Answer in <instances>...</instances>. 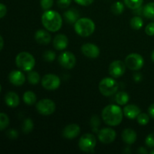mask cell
Listing matches in <instances>:
<instances>
[{
  "mask_svg": "<svg viewBox=\"0 0 154 154\" xmlns=\"http://www.w3.org/2000/svg\"><path fill=\"white\" fill-rule=\"evenodd\" d=\"M123 111L120 106L116 105H109L105 107L102 112L103 121L110 126H117L123 120Z\"/></svg>",
  "mask_w": 154,
  "mask_h": 154,
  "instance_id": "1",
  "label": "cell"
},
{
  "mask_svg": "<svg viewBox=\"0 0 154 154\" xmlns=\"http://www.w3.org/2000/svg\"><path fill=\"white\" fill-rule=\"evenodd\" d=\"M42 23L48 31L55 32L61 29L63 26V18L57 11L48 10L45 11L42 14Z\"/></svg>",
  "mask_w": 154,
  "mask_h": 154,
  "instance_id": "2",
  "label": "cell"
},
{
  "mask_svg": "<svg viewBox=\"0 0 154 154\" xmlns=\"http://www.w3.org/2000/svg\"><path fill=\"white\" fill-rule=\"evenodd\" d=\"M96 29V25L91 19L87 17L79 18L75 23V30L81 37L90 36Z\"/></svg>",
  "mask_w": 154,
  "mask_h": 154,
  "instance_id": "3",
  "label": "cell"
},
{
  "mask_svg": "<svg viewBox=\"0 0 154 154\" xmlns=\"http://www.w3.org/2000/svg\"><path fill=\"white\" fill-rule=\"evenodd\" d=\"M17 66L20 70L25 72H30L35 66V60L31 54L28 52H20L17 55L15 59Z\"/></svg>",
  "mask_w": 154,
  "mask_h": 154,
  "instance_id": "4",
  "label": "cell"
},
{
  "mask_svg": "<svg viewBox=\"0 0 154 154\" xmlns=\"http://www.w3.org/2000/svg\"><path fill=\"white\" fill-rule=\"evenodd\" d=\"M119 85L112 78H105L100 81L99 89L100 93L105 96H111L117 93Z\"/></svg>",
  "mask_w": 154,
  "mask_h": 154,
  "instance_id": "5",
  "label": "cell"
},
{
  "mask_svg": "<svg viewBox=\"0 0 154 154\" xmlns=\"http://www.w3.org/2000/svg\"><path fill=\"white\" fill-rule=\"evenodd\" d=\"M96 145V138L94 135L90 133H86L83 135L79 139L78 146L81 150L85 153H91L94 151Z\"/></svg>",
  "mask_w": 154,
  "mask_h": 154,
  "instance_id": "6",
  "label": "cell"
},
{
  "mask_svg": "<svg viewBox=\"0 0 154 154\" xmlns=\"http://www.w3.org/2000/svg\"><path fill=\"white\" fill-rule=\"evenodd\" d=\"M125 64L130 70L138 71L143 67L144 64V58L138 54H130L126 57Z\"/></svg>",
  "mask_w": 154,
  "mask_h": 154,
  "instance_id": "7",
  "label": "cell"
},
{
  "mask_svg": "<svg viewBox=\"0 0 154 154\" xmlns=\"http://www.w3.org/2000/svg\"><path fill=\"white\" fill-rule=\"evenodd\" d=\"M36 109L40 114L48 116L54 114L56 109V105L51 99H43L37 102Z\"/></svg>",
  "mask_w": 154,
  "mask_h": 154,
  "instance_id": "8",
  "label": "cell"
},
{
  "mask_svg": "<svg viewBox=\"0 0 154 154\" xmlns=\"http://www.w3.org/2000/svg\"><path fill=\"white\" fill-rule=\"evenodd\" d=\"M42 85L45 90H55L60 86V79L57 75L48 74L42 78Z\"/></svg>",
  "mask_w": 154,
  "mask_h": 154,
  "instance_id": "9",
  "label": "cell"
},
{
  "mask_svg": "<svg viewBox=\"0 0 154 154\" xmlns=\"http://www.w3.org/2000/svg\"><path fill=\"white\" fill-rule=\"evenodd\" d=\"M58 62L65 69H72L76 64V57L70 51H65L59 56Z\"/></svg>",
  "mask_w": 154,
  "mask_h": 154,
  "instance_id": "10",
  "label": "cell"
},
{
  "mask_svg": "<svg viewBox=\"0 0 154 154\" xmlns=\"http://www.w3.org/2000/svg\"><path fill=\"white\" fill-rule=\"evenodd\" d=\"M126 64L121 60L113 61L109 66V74L114 78L123 76L126 72Z\"/></svg>",
  "mask_w": 154,
  "mask_h": 154,
  "instance_id": "11",
  "label": "cell"
},
{
  "mask_svg": "<svg viewBox=\"0 0 154 154\" xmlns=\"http://www.w3.org/2000/svg\"><path fill=\"white\" fill-rule=\"evenodd\" d=\"M117 133L111 128H104L98 133V138L102 143L105 144H111L115 140Z\"/></svg>",
  "mask_w": 154,
  "mask_h": 154,
  "instance_id": "12",
  "label": "cell"
},
{
  "mask_svg": "<svg viewBox=\"0 0 154 154\" xmlns=\"http://www.w3.org/2000/svg\"><path fill=\"white\" fill-rule=\"evenodd\" d=\"M81 52L85 57L90 59H96L100 54V50L97 45L92 43H86L81 47Z\"/></svg>",
  "mask_w": 154,
  "mask_h": 154,
  "instance_id": "13",
  "label": "cell"
},
{
  "mask_svg": "<svg viewBox=\"0 0 154 154\" xmlns=\"http://www.w3.org/2000/svg\"><path fill=\"white\" fill-rule=\"evenodd\" d=\"M81 132V128L78 124L72 123L69 124L64 128L63 131V135L67 139H73L78 136Z\"/></svg>",
  "mask_w": 154,
  "mask_h": 154,
  "instance_id": "14",
  "label": "cell"
},
{
  "mask_svg": "<svg viewBox=\"0 0 154 154\" xmlns=\"http://www.w3.org/2000/svg\"><path fill=\"white\" fill-rule=\"evenodd\" d=\"M8 79L11 84L14 86H22L26 81V77L21 71L14 70L10 72Z\"/></svg>",
  "mask_w": 154,
  "mask_h": 154,
  "instance_id": "15",
  "label": "cell"
},
{
  "mask_svg": "<svg viewBox=\"0 0 154 154\" xmlns=\"http://www.w3.org/2000/svg\"><path fill=\"white\" fill-rule=\"evenodd\" d=\"M53 45H54V48L57 51H63L68 47L69 39L66 35L58 34L54 37Z\"/></svg>",
  "mask_w": 154,
  "mask_h": 154,
  "instance_id": "16",
  "label": "cell"
},
{
  "mask_svg": "<svg viewBox=\"0 0 154 154\" xmlns=\"http://www.w3.org/2000/svg\"><path fill=\"white\" fill-rule=\"evenodd\" d=\"M123 114L126 118L129 120H134L137 118L138 114L141 113V109L135 105H128L123 108Z\"/></svg>",
  "mask_w": 154,
  "mask_h": 154,
  "instance_id": "17",
  "label": "cell"
},
{
  "mask_svg": "<svg viewBox=\"0 0 154 154\" xmlns=\"http://www.w3.org/2000/svg\"><path fill=\"white\" fill-rule=\"evenodd\" d=\"M35 39L40 45H48L51 41V35L48 31L39 29L35 34Z\"/></svg>",
  "mask_w": 154,
  "mask_h": 154,
  "instance_id": "18",
  "label": "cell"
},
{
  "mask_svg": "<svg viewBox=\"0 0 154 154\" xmlns=\"http://www.w3.org/2000/svg\"><path fill=\"white\" fill-rule=\"evenodd\" d=\"M122 139L126 144H133L137 140V134L133 129H126L122 132Z\"/></svg>",
  "mask_w": 154,
  "mask_h": 154,
  "instance_id": "19",
  "label": "cell"
},
{
  "mask_svg": "<svg viewBox=\"0 0 154 154\" xmlns=\"http://www.w3.org/2000/svg\"><path fill=\"white\" fill-rule=\"evenodd\" d=\"M5 102L10 108H16L20 104V98L14 92H8L5 96Z\"/></svg>",
  "mask_w": 154,
  "mask_h": 154,
  "instance_id": "20",
  "label": "cell"
},
{
  "mask_svg": "<svg viewBox=\"0 0 154 154\" xmlns=\"http://www.w3.org/2000/svg\"><path fill=\"white\" fill-rule=\"evenodd\" d=\"M64 19L69 24H73L78 21V20L79 19L80 14L76 9L72 8L67 10L66 12H64Z\"/></svg>",
  "mask_w": 154,
  "mask_h": 154,
  "instance_id": "21",
  "label": "cell"
},
{
  "mask_svg": "<svg viewBox=\"0 0 154 154\" xmlns=\"http://www.w3.org/2000/svg\"><path fill=\"white\" fill-rule=\"evenodd\" d=\"M115 101L119 105H126L129 101V94L124 91L118 92L115 96Z\"/></svg>",
  "mask_w": 154,
  "mask_h": 154,
  "instance_id": "22",
  "label": "cell"
},
{
  "mask_svg": "<svg viewBox=\"0 0 154 154\" xmlns=\"http://www.w3.org/2000/svg\"><path fill=\"white\" fill-rule=\"evenodd\" d=\"M23 102L28 105H33L35 104L37 97L34 92L32 91H26L24 93L23 96Z\"/></svg>",
  "mask_w": 154,
  "mask_h": 154,
  "instance_id": "23",
  "label": "cell"
},
{
  "mask_svg": "<svg viewBox=\"0 0 154 154\" xmlns=\"http://www.w3.org/2000/svg\"><path fill=\"white\" fill-rule=\"evenodd\" d=\"M143 15L148 19H153L154 18V2L147 3L143 8Z\"/></svg>",
  "mask_w": 154,
  "mask_h": 154,
  "instance_id": "24",
  "label": "cell"
},
{
  "mask_svg": "<svg viewBox=\"0 0 154 154\" xmlns=\"http://www.w3.org/2000/svg\"><path fill=\"white\" fill-rule=\"evenodd\" d=\"M144 25V22L141 17L135 16L131 19L130 20V26L133 29L139 30L141 29Z\"/></svg>",
  "mask_w": 154,
  "mask_h": 154,
  "instance_id": "25",
  "label": "cell"
},
{
  "mask_svg": "<svg viewBox=\"0 0 154 154\" xmlns=\"http://www.w3.org/2000/svg\"><path fill=\"white\" fill-rule=\"evenodd\" d=\"M27 80H28L29 83L32 85H35L38 84L41 81L40 75L37 72L35 71H30L27 75Z\"/></svg>",
  "mask_w": 154,
  "mask_h": 154,
  "instance_id": "26",
  "label": "cell"
},
{
  "mask_svg": "<svg viewBox=\"0 0 154 154\" xmlns=\"http://www.w3.org/2000/svg\"><path fill=\"white\" fill-rule=\"evenodd\" d=\"M124 4L127 6L129 8L132 10H135L138 8L141 7L144 0H123Z\"/></svg>",
  "mask_w": 154,
  "mask_h": 154,
  "instance_id": "27",
  "label": "cell"
},
{
  "mask_svg": "<svg viewBox=\"0 0 154 154\" xmlns=\"http://www.w3.org/2000/svg\"><path fill=\"white\" fill-rule=\"evenodd\" d=\"M111 11L115 15L121 14L124 11V5L121 2H115L111 7Z\"/></svg>",
  "mask_w": 154,
  "mask_h": 154,
  "instance_id": "28",
  "label": "cell"
},
{
  "mask_svg": "<svg viewBox=\"0 0 154 154\" xmlns=\"http://www.w3.org/2000/svg\"><path fill=\"white\" fill-rule=\"evenodd\" d=\"M33 128H34V123H33V121L32 120V119L26 118V120H24L22 126V130L24 133H29V132H31L32 131Z\"/></svg>",
  "mask_w": 154,
  "mask_h": 154,
  "instance_id": "29",
  "label": "cell"
},
{
  "mask_svg": "<svg viewBox=\"0 0 154 154\" xmlns=\"http://www.w3.org/2000/svg\"><path fill=\"white\" fill-rule=\"evenodd\" d=\"M10 123L8 116L5 113H0V130H4Z\"/></svg>",
  "mask_w": 154,
  "mask_h": 154,
  "instance_id": "30",
  "label": "cell"
},
{
  "mask_svg": "<svg viewBox=\"0 0 154 154\" xmlns=\"http://www.w3.org/2000/svg\"><path fill=\"white\" fill-rule=\"evenodd\" d=\"M137 121L141 126H145L150 121V117L146 113H140L137 117Z\"/></svg>",
  "mask_w": 154,
  "mask_h": 154,
  "instance_id": "31",
  "label": "cell"
},
{
  "mask_svg": "<svg viewBox=\"0 0 154 154\" xmlns=\"http://www.w3.org/2000/svg\"><path fill=\"white\" fill-rule=\"evenodd\" d=\"M43 58L46 62H53L56 59V54L52 51H46L44 53Z\"/></svg>",
  "mask_w": 154,
  "mask_h": 154,
  "instance_id": "32",
  "label": "cell"
},
{
  "mask_svg": "<svg viewBox=\"0 0 154 154\" xmlns=\"http://www.w3.org/2000/svg\"><path fill=\"white\" fill-rule=\"evenodd\" d=\"M40 5L43 10H50L54 5V0H41Z\"/></svg>",
  "mask_w": 154,
  "mask_h": 154,
  "instance_id": "33",
  "label": "cell"
},
{
  "mask_svg": "<svg viewBox=\"0 0 154 154\" xmlns=\"http://www.w3.org/2000/svg\"><path fill=\"white\" fill-rule=\"evenodd\" d=\"M90 123H91V126L93 127V132H97L98 127L100 124V120H99V117L98 116H93L92 117L91 120H90Z\"/></svg>",
  "mask_w": 154,
  "mask_h": 154,
  "instance_id": "34",
  "label": "cell"
},
{
  "mask_svg": "<svg viewBox=\"0 0 154 154\" xmlns=\"http://www.w3.org/2000/svg\"><path fill=\"white\" fill-rule=\"evenodd\" d=\"M145 144L150 148H154V133L149 134L145 139Z\"/></svg>",
  "mask_w": 154,
  "mask_h": 154,
  "instance_id": "35",
  "label": "cell"
},
{
  "mask_svg": "<svg viewBox=\"0 0 154 154\" xmlns=\"http://www.w3.org/2000/svg\"><path fill=\"white\" fill-rule=\"evenodd\" d=\"M72 0H57V5L60 8H66L70 5Z\"/></svg>",
  "mask_w": 154,
  "mask_h": 154,
  "instance_id": "36",
  "label": "cell"
},
{
  "mask_svg": "<svg viewBox=\"0 0 154 154\" xmlns=\"http://www.w3.org/2000/svg\"><path fill=\"white\" fill-rule=\"evenodd\" d=\"M145 32L147 35L153 36L154 35V23H150L147 24L145 28Z\"/></svg>",
  "mask_w": 154,
  "mask_h": 154,
  "instance_id": "37",
  "label": "cell"
},
{
  "mask_svg": "<svg viewBox=\"0 0 154 154\" xmlns=\"http://www.w3.org/2000/svg\"><path fill=\"white\" fill-rule=\"evenodd\" d=\"M6 135L11 139H15L18 137V132L16 129H11L8 130V132H6Z\"/></svg>",
  "mask_w": 154,
  "mask_h": 154,
  "instance_id": "38",
  "label": "cell"
},
{
  "mask_svg": "<svg viewBox=\"0 0 154 154\" xmlns=\"http://www.w3.org/2000/svg\"><path fill=\"white\" fill-rule=\"evenodd\" d=\"M76 3L82 6H89L94 2V0H75Z\"/></svg>",
  "mask_w": 154,
  "mask_h": 154,
  "instance_id": "39",
  "label": "cell"
},
{
  "mask_svg": "<svg viewBox=\"0 0 154 154\" xmlns=\"http://www.w3.org/2000/svg\"><path fill=\"white\" fill-rule=\"evenodd\" d=\"M7 13V8L2 3H0V19L4 17Z\"/></svg>",
  "mask_w": 154,
  "mask_h": 154,
  "instance_id": "40",
  "label": "cell"
},
{
  "mask_svg": "<svg viewBox=\"0 0 154 154\" xmlns=\"http://www.w3.org/2000/svg\"><path fill=\"white\" fill-rule=\"evenodd\" d=\"M148 112L149 114L150 115V117L154 119V103L150 105V107H149L148 108Z\"/></svg>",
  "mask_w": 154,
  "mask_h": 154,
  "instance_id": "41",
  "label": "cell"
},
{
  "mask_svg": "<svg viewBox=\"0 0 154 154\" xmlns=\"http://www.w3.org/2000/svg\"><path fill=\"white\" fill-rule=\"evenodd\" d=\"M142 79V75L140 73H136L134 75V80H135L136 82H140Z\"/></svg>",
  "mask_w": 154,
  "mask_h": 154,
  "instance_id": "42",
  "label": "cell"
},
{
  "mask_svg": "<svg viewBox=\"0 0 154 154\" xmlns=\"http://www.w3.org/2000/svg\"><path fill=\"white\" fill-rule=\"evenodd\" d=\"M138 152L139 153H148V152H147V150H146L144 147H140L139 150H138Z\"/></svg>",
  "mask_w": 154,
  "mask_h": 154,
  "instance_id": "43",
  "label": "cell"
},
{
  "mask_svg": "<svg viewBox=\"0 0 154 154\" xmlns=\"http://www.w3.org/2000/svg\"><path fill=\"white\" fill-rule=\"evenodd\" d=\"M3 47H4V40H3V38L0 35V51L2 50Z\"/></svg>",
  "mask_w": 154,
  "mask_h": 154,
  "instance_id": "44",
  "label": "cell"
},
{
  "mask_svg": "<svg viewBox=\"0 0 154 154\" xmlns=\"http://www.w3.org/2000/svg\"><path fill=\"white\" fill-rule=\"evenodd\" d=\"M151 60H153V62L154 63V50H153V52H152V54H151Z\"/></svg>",
  "mask_w": 154,
  "mask_h": 154,
  "instance_id": "45",
  "label": "cell"
},
{
  "mask_svg": "<svg viewBox=\"0 0 154 154\" xmlns=\"http://www.w3.org/2000/svg\"><path fill=\"white\" fill-rule=\"evenodd\" d=\"M150 153H151V154H154V149H153V150H152L151 151H150Z\"/></svg>",
  "mask_w": 154,
  "mask_h": 154,
  "instance_id": "46",
  "label": "cell"
},
{
  "mask_svg": "<svg viewBox=\"0 0 154 154\" xmlns=\"http://www.w3.org/2000/svg\"><path fill=\"white\" fill-rule=\"evenodd\" d=\"M2 91V87H1V84H0V93H1Z\"/></svg>",
  "mask_w": 154,
  "mask_h": 154,
  "instance_id": "47",
  "label": "cell"
},
{
  "mask_svg": "<svg viewBox=\"0 0 154 154\" xmlns=\"http://www.w3.org/2000/svg\"><path fill=\"white\" fill-rule=\"evenodd\" d=\"M153 19H154V18H153Z\"/></svg>",
  "mask_w": 154,
  "mask_h": 154,
  "instance_id": "48",
  "label": "cell"
}]
</instances>
